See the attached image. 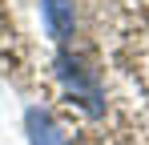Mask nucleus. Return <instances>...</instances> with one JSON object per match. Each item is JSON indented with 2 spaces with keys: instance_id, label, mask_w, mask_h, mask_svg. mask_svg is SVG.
<instances>
[{
  "instance_id": "3",
  "label": "nucleus",
  "mask_w": 149,
  "mask_h": 145,
  "mask_svg": "<svg viewBox=\"0 0 149 145\" xmlns=\"http://www.w3.org/2000/svg\"><path fill=\"white\" fill-rule=\"evenodd\" d=\"M40 24H45V32L56 45H65L69 32H73V24H77L73 0H40Z\"/></svg>"
},
{
  "instance_id": "1",
  "label": "nucleus",
  "mask_w": 149,
  "mask_h": 145,
  "mask_svg": "<svg viewBox=\"0 0 149 145\" xmlns=\"http://www.w3.org/2000/svg\"><path fill=\"white\" fill-rule=\"evenodd\" d=\"M52 69H56L61 89L73 97V101L89 113V117H101V113H105V85H101L97 69H89L77 52H69V48H61V52H56Z\"/></svg>"
},
{
  "instance_id": "2",
  "label": "nucleus",
  "mask_w": 149,
  "mask_h": 145,
  "mask_svg": "<svg viewBox=\"0 0 149 145\" xmlns=\"http://www.w3.org/2000/svg\"><path fill=\"white\" fill-rule=\"evenodd\" d=\"M24 137H28V145H69V137L56 125V117L49 109H40V105L24 109Z\"/></svg>"
}]
</instances>
